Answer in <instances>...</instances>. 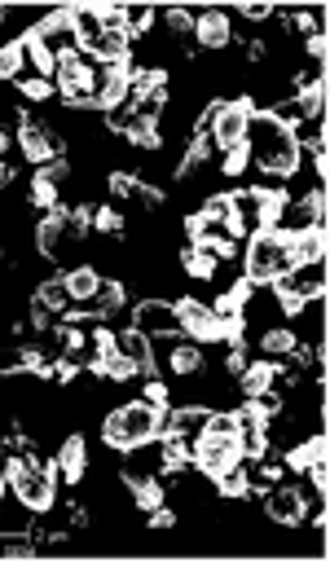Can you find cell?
<instances>
[{"label": "cell", "mask_w": 330, "mask_h": 563, "mask_svg": "<svg viewBox=\"0 0 330 563\" xmlns=\"http://www.w3.org/2000/svg\"><path fill=\"white\" fill-rule=\"evenodd\" d=\"M62 278H66V291H71V304L88 300V295L97 291V282H102L93 269H75V273H62Z\"/></svg>", "instance_id": "d4e9b609"}, {"label": "cell", "mask_w": 330, "mask_h": 563, "mask_svg": "<svg viewBox=\"0 0 330 563\" xmlns=\"http://www.w3.org/2000/svg\"><path fill=\"white\" fill-rule=\"evenodd\" d=\"M71 27H75V40H80V53H88L106 31L102 5H71Z\"/></svg>", "instance_id": "2e32d148"}, {"label": "cell", "mask_w": 330, "mask_h": 563, "mask_svg": "<svg viewBox=\"0 0 330 563\" xmlns=\"http://www.w3.org/2000/svg\"><path fill=\"white\" fill-rule=\"evenodd\" d=\"M194 40L203 49H225L229 44V18L220 9H198L194 14Z\"/></svg>", "instance_id": "9a60e30c"}, {"label": "cell", "mask_w": 330, "mask_h": 563, "mask_svg": "<svg viewBox=\"0 0 330 563\" xmlns=\"http://www.w3.org/2000/svg\"><path fill=\"white\" fill-rule=\"evenodd\" d=\"M308 53L322 62V58H326V36H308Z\"/></svg>", "instance_id": "d6a6232c"}, {"label": "cell", "mask_w": 330, "mask_h": 563, "mask_svg": "<svg viewBox=\"0 0 330 563\" xmlns=\"http://www.w3.org/2000/svg\"><path fill=\"white\" fill-rule=\"evenodd\" d=\"M291 251H286V238L278 229H260V234L247 238V256H242V282H278L282 273H291Z\"/></svg>", "instance_id": "3957f363"}, {"label": "cell", "mask_w": 330, "mask_h": 563, "mask_svg": "<svg viewBox=\"0 0 330 563\" xmlns=\"http://www.w3.org/2000/svg\"><path fill=\"white\" fill-rule=\"evenodd\" d=\"M278 300L286 313H300V308L308 300H322V291H326V269H322V260H313V264H295L291 273H282L278 282Z\"/></svg>", "instance_id": "8992f818"}, {"label": "cell", "mask_w": 330, "mask_h": 563, "mask_svg": "<svg viewBox=\"0 0 330 563\" xmlns=\"http://www.w3.org/2000/svg\"><path fill=\"white\" fill-rule=\"evenodd\" d=\"M163 22L172 27V36H194V14L190 9H163Z\"/></svg>", "instance_id": "f546056e"}, {"label": "cell", "mask_w": 330, "mask_h": 563, "mask_svg": "<svg viewBox=\"0 0 330 563\" xmlns=\"http://www.w3.org/2000/svg\"><path fill=\"white\" fill-rule=\"evenodd\" d=\"M36 313H40V322H53V317H62V313H71V291H66V278H49V282H40L36 286Z\"/></svg>", "instance_id": "5bb4252c"}, {"label": "cell", "mask_w": 330, "mask_h": 563, "mask_svg": "<svg viewBox=\"0 0 330 563\" xmlns=\"http://www.w3.org/2000/svg\"><path fill=\"white\" fill-rule=\"evenodd\" d=\"M18 84H22V93L27 97H49L53 93V80H44V75H18Z\"/></svg>", "instance_id": "4dcf8cb0"}, {"label": "cell", "mask_w": 330, "mask_h": 563, "mask_svg": "<svg viewBox=\"0 0 330 563\" xmlns=\"http://www.w3.org/2000/svg\"><path fill=\"white\" fill-rule=\"evenodd\" d=\"M242 18H247V22H264V18H273V5H242Z\"/></svg>", "instance_id": "1f68e13d"}, {"label": "cell", "mask_w": 330, "mask_h": 563, "mask_svg": "<svg viewBox=\"0 0 330 563\" xmlns=\"http://www.w3.org/2000/svg\"><path fill=\"white\" fill-rule=\"evenodd\" d=\"M31 44H40L44 58H66V53H80V40H75V27H71V9H58V14H49L40 22V27L27 31Z\"/></svg>", "instance_id": "9c48e42d"}, {"label": "cell", "mask_w": 330, "mask_h": 563, "mask_svg": "<svg viewBox=\"0 0 330 563\" xmlns=\"http://www.w3.org/2000/svg\"><path fill=\"white\" fill-rule=\"evenodd\" d=\"M163 366H168L172 374H194L198 366H203V352H198V344H176L168 357H163Z\"/></svg>", "instance_id": "7402d4cb"}, {"label": "cell", "mask_w": 330, "mask_h": 563, "mask_svg": "<svg viewBox=\"0 0 330 563\" xmlns=\"http://www.w3.org/2000/svg\"><path fill=\"white\" fill-rule=\"evenodd\" d=\"M190 462L203 476H220V471L238 467L242 462V449H238V436H216V432H198L194 445H190Z\"/></svg>", "instance_id": "52a82bcc"}, {"label": "cell", "mask_w": 330, "mask_h": 563, "mask_svg": "<svg viewBox=\"0 0 330 563\" xmlns=\"http://www.w3.org/2000/svg\"><path fill=\"white\" fill-rule=\"evenodd\" d=\"M264 511H269L273 524L295 528L304 520V493L291 489V484H269V493H264Z\"/></svg>", "instance_id": "4fadbf2b"}, {"label": "cell", "mask_w": 330, "mask_h": 563, "mask_svg": "<svg viewBox=\"0 0 330 563\" xmlns=\"http://www.w3.org/2000/svg\"><path fill=\"white\" fill-rule=\"evenodd\" d=\"M84 467H88V458H84V440L80 436H71L66 445L58 449V462H53V476H62V480H71V484H80L84 480Z\"/></svg>", "instance_id": "d6986e66"}, {"label": "cell", "mask_w": 330, "mask_h": 563, "mask_svg": "<svg viewBox=\"0 0 330 563\" xmlns=\"http://www.w3.org/2000/svg\"><path fill=\"white\" fill-rule=\"evenodd\" d=\"M0 476L9 480V493L27 511H49L53 506V467H40L31 458H0Z\"/></svg>", "instance_id": "277c9868"}, {"label": "cell", "mask_w": 330, "mask_h": 563, "mask_svg": "<svg viewBox=\"0 0 330 563\" xmlns=\"http://www.w3.org/2000/svg\"><path fill=\"white\" fill-rule=\"evenodd\" d=\"M102 440L110 449H119V454H132V449L159 440V405L128 401V405H119V410H110L102 418Z\"/></svg>", "instance_id": "7a4b0ae2"}, {"label": "cell", "mask_w": 330, "mask_h": 563, "mask_svg": "<svg viewBox=\"0 0 330 563\" xmlns=\"http://www.w3.org/2000/svg\"><path fill=\"white\" fill-rule=\"evenodd\" d=\"M88 207H75V212H62V207H53L49 216L40 220L36 229V242H40V256L49 260H66L71 251H80V242L88 234Z\"/></svg>", "instance_id": "5b68a950"}, {"label": "cell", "mask_w": 330, "mask_h": 563, "mask_svg": "<svg viewBox=\"0 0 330 563\" xmlns=\"http://www.w3.org/2000/svg\"><path fill=\"white\" fill-rule=\"evenodd\" d=\"M132 330H141L146 339H163V335H181V313L168 300H141L132 308Z\"/></svg>", "instance_id": "8fae6325"}, {"label": "cell", "mask_w": 330, "mask_h": 563, "mask_svg": "<svg viewBox=\"0 0 330 563\" xmlns=\"http://www.w3.org/2000/svg\"><path fill=\"white\" fill-rule=\"evenodd\" d=\"M27 53H22V40H14V44H5V49H0V80H18L22 71H27Z\"/></svg>", "instance_id": "484cf974"}, {"label": "cell", "mask_w": 330, "mask_h": 563, "mask_svg": "<svg viewBox=\"0 0 330 563\" xmlns=\"http://www.w3.org/2000/svg\"><path fill=\"white\" fill-rule=\"evenodd\" d=\"M322 458H326L322 436H317V440H308V445H300V449H291V454H286V462H291V467H300V471H308V467H313V462H322Z\"/></svg>", "instance_id": "83f0119b"}, {"label": "cell", "mask_w": 330, "mask_h": 563, "mask_svg": "<svg viewBox=\"0 0 330 563\" xmlns=\"http://www.w3.org/2000/svg\"><path fill=\"white\" fill-rule=\"evenodd\" d=\"M291 348H295V335H291V330H269V335L260 339L264 361H286V357H291Z\"/></svg>", "instance_id": "603a6c76"}, {"label": "cell", "mask_w": 330, "mask_h": 563, "mask_svg": "<svg viewBox=\"0 0 330 563\" xmlns=\"http://www.w3.org/2000/svg\"><path fill=\"white\" fill-rule=\"evenodd\" d=\"M9 181H14V168H9V163H5V159H0V190H5V185H9Z\"/></svg>", "instance_id": "836d02e7"}, {"label": "cell", "mask_w": 330, "mask_h": 563, "mask_svg": "<svg viewBox=\"0 0 330 563\" xmlns=\"http://www.w3.org/2000/svg\"><path fill=\"white\" fill-rule=\"evenodd\" d=\"M5 18H9V9H0V22H5Z\"/></svg>", "instance_id": "d590c367"}, {"label": "cell", "mask_w": 330, "mask_h": 563, "mask_svg": "<svg viewBox=\"0 0 330 563\" xmlns=\"http://www.w3.org/2000/svg\"><path fill=\"white\" fill-rule=\"evenodd\" d=\"M115 352H124V357L137 366V374L141 370H154V357H150V339L141 335V330H124V335H115Z\"/></svg>", "instance_id": "44dd1931"}, {"label": "cell", "mask_w": 330, "mask_h": 563, "mask_svg": "<svg viewBox=\"0 0 330 563\" xmlns=\"http://www.w3.org/2000/svg\"><path fill=\"white\" fill-rule=\"evenodd\" d=\"M154 18H159V14H154L150 5H128V9H119V27H124L132 40H137V36H141V31L150 27Z\"/></svg>", "instance_id": "cb8c5ba5"}, {"label": "cell", "mask_w": 330, "mask_h": 563, "mask_svg": "<svg viewBox=\"0 0 330 563\" xmlns=\"http://www.w3.org/2000/svg\"><path fill=\"white\" fill-rule=\"evenodd\" d=\"M286 251H291V264L326 260V229H304V234H291V238H286Z\"/></svg>", "instance_id": "ac0fdd59"}, {"label": "cell", "mask_w": 330, "mask_h": 563, "mask_svg": "<svg viewBox=\"0 0 330 563\" xmlns=\"http://www.w3.org/2000/svg\"><path fill=\"white\" fill-rule=\"evenodd\" d=\"M5 146H9V132H5V128H0V154H5Z\"/></svg>", "instance_id": "e575fe53"}, {"label": "cell", "mask_w": 330, "mask_h": 563, "mask_svg": "<svg viewBox=\"0 0 330 563\" xmlns=\"http://www.w3.org/2000/svg\"><path fill=\"white\" fill-rule=\"evenodd\" d=\"M128 484H132V498H137V506L141 511H154V506H163V489L154 480H146V476H128Z\"/></svg>", "instance_id": "4316f807"}, {"label": "cell", "mask_w": 330, "mask_h": 563, "mask_svg": "<svg viewBox=\"0 0 330 563\" xmlns=\"http://www.w3.org/2000/svg\"><path fill=\"white\" fill-rule=\"evenodd\" d=\"M247 159L256 163L264 176H291L300 168V132L278 124V119L264 110V115H251L247 128Z\"/></svg>", "instance_id": "6da1fadb"}, {"label": "cell", "mask_w": 330, "mask_h": 563, "mask_svg": "<svg viewBox=\"0 0 330 563\" xmlns=\"http://www.w3.org/2000/svg\"><path fill=\"white\" fill-rule=\"evenodd\" d=\"M229 207H234V203H229V194H216V198H207V203H203V212H198V216H203L212 229H220V225H225V220H229Z\"/></svg>", "instance_id": "f1b7e54d"}, {"label": "cell", "mask_w": 330, "mask_h": 563, "mask_svg": "<svg viewBox=\"0 0 330 563\" xmlns=\"http://www.w3.org/2000/svg\"><path fill=\"white\" fill-rule=\"evenodd\" d=\"M124 304V286L119 282H97V291L88 295V300H80V304H71V308H80V317H110L115 308Z\"/></svg>", "instance_id": "e0dca14e"}, {"label": "cell", "mask_w": 330, "mask_h": 563, "mask_svg": "<svg viewBox=\"0 0 330 563\" xmlns=\"http://www.w3.org/2000/svg\"><path fill=\"white\" fill-rule=\"evenodd\" d=\"M176 313H181V330L198 344H207V339H225V322L216 317V308H207L203 300H181L176 304Z\"/></svg>", "instance_id": "7c38bea8"}, {"label": "cell", "mask_w": 330, "mask_h": 563, "mask_svg": "<svg viewBox=\"0 0 330 563\" xmlns=\"http://www.w3.org/2000/svg\"><path fill=\"white\" fill-rule=\"evenodd\" d=\"M18 146H22V154H27L31 163H36V168H44V163H58V159H62V141H58V132H53L49 124H40V119H31V115H22Z\"/></svg>", "instance_id": "30bf717a"}, {"label": "cell", "mask_w": 330, "mask_h": 563, "mask_svg": "<svg viewBox=\"0 0 330 563\" xmlns=\"http://www.w3.org/2000/svg\"><path fill=\"white\" fill-rule=\"evenodd\" d=\"M282 379L278 361H256V366H242V392L247 396H260V392H273Z\"/></svg>", "instance_id": "ffe728a7"}, {"label": "cell", "mask_w": 330, "mask_h": 563, "mask_svg": "<svg viewBox=\"0 0 330 563\" xmlns=\"http://www.w3.org/2000/svg\"><path fill=\"white\" fill-rule=\"evenodd\" d=\"M251 102L242 97V102H220L216 106V119H212V141L207 146H216V150H242L247 146V128H251Z\"/></svg>", "instance_id": "ba28073f"}]
</instances>
